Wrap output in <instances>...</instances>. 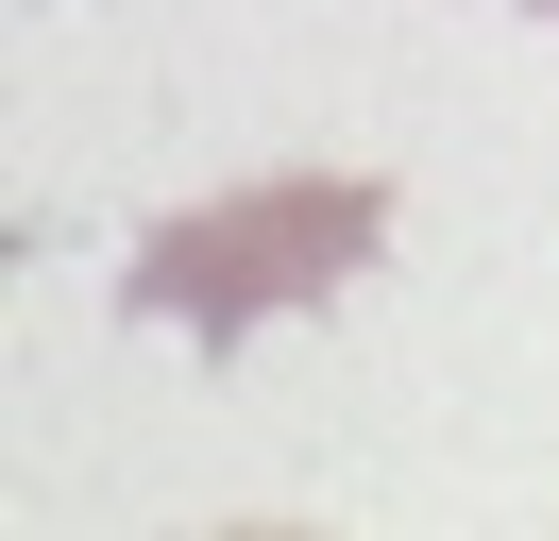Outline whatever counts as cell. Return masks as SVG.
<instances>
[{"mask_svg":"<svg viewBox=\"0 0 559 541\" xmlns=\"http://www.w3.org/2000/svg\"><path fill=\"white\" fill-rule=\"evenodd\" d=\"M373 254H390V187L373 169H272V187H221V203H187V220H153L136 270H119V304L170 322V338H204V356H238L254 322L356 288Z\"/></svg>","mask_w":559,"mask_h":541,"instance_id":"6da1fadb","label":"cell"},{"mask_svg":"<svg viewBox=\"0 0 559 541\" xmlns=\"http://www.w3.org/2000/svg\"><path fill=\"white\" fill-rule=\"evenodd\" d=\"M543 17H559V0H543Z\"/></svg>","mask_w":559,"mask_h":541,"instance_id":"7a4b0ae2","label":"cell"}]
</instances>
